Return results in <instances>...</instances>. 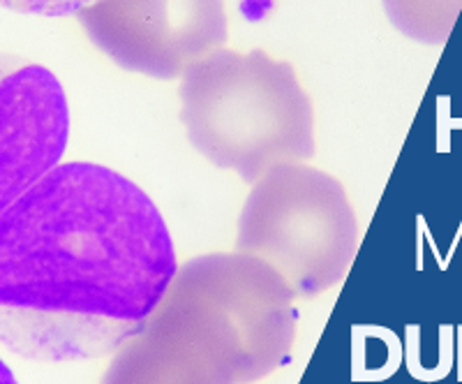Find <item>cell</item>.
I'll return each instance as SVG.
<instances>
[{"label": "cell", "instance_id": "1", "mask_svg": "<svg viewBox=\"0 0 462 384\" xmlns=\"http://www.w3.org/2000/svg\"><path fill=\"white\" fill-rule=\"evenodd\" d=\"M179 274L158 204L95 163H60L0 216V342L88 361L142 332Z\"/></svg>", "mask_w": 462, "mask_h": 384}, {"label": "cell", "instance_id": "2", "mask_svg": "<svg viewBox=\"0 0 462 384\" xmlns=\"http://www.w3.org/2000/svg\"><path fill=\"white\" fill-rule=\"evenodd\" d=\"M294 290L253 255L179 267L167 296L111 361L102 384H250L275 370L296 333Z\"/></svg>", "mask_w": 462, "mask_h": 384}, {"label": "cell", "instance_id": "3", "mask_svg": "<svg viewBox=\"0 0 462 384\" xmlns=\"http://www.w3.org/2000/svg\"><path fill=\"white\" fill-rule=\"evenodd\" d=\"M180 121L208 163L257 183L315 155V109L287 61L217 49L180 77Z\"/></svg>", "mask_w": 462, "mask_h": 384}, {"label": "cell", "instance_id": "4", "mask_svg": "<svg viewBox=\"0 0 462 384\" xmlns=\"http://www.w3.org/2000/svg\"><path fill=\"white\" fill-rule=\"evenodd\" d=\"M236 248L273 267L296 296L331 290L358 248V220L345 185L310 164H278L243 204Z\"/></svg>", "mask_w": 462, "mask_h": 384}, {"label": "cell", "instance_id": "5", "mask_svg": "<svg viewBox=\"0 0 462 384\" xmlns=\"http://www.w3.org/2000/svg\"><path fill=\"white\" fill-rule=\"evenodd\" d=\"M118 68L179 80L229 40L225 0H102L77 14Z\"/></svg>", "mask_w": 462, "mask_h": 384}, {"label": "cell", "instance_id": "6", "mask_svg": "<svg viewBox=\"0 0 462 384\" xmlns=\"http://www.w3.org/2000/svg\"><path fill=\"white\" fill-rule=\"evenodd\" d=\"M69 105L49 68L0 52V216L60 164Z\"/></svg>", "mask_w": 462, "mask_h": 384}, {"label": "cell", "instance_id": "7", "mask_svg": "<svg viewBox=\"0 0 462 384\" xmlns=\"http://www.w3.org/2000/svg\"><path fill=\"white\" fill-rule=\"evenodd\" d=\"M102 0H0V5L12 12L35 16H72Z\"/></svg>", "mask_w": 462, "mask_h": 384}, {"label": "cell", "instance_id": "8", "mask_svg": "<svg viewBox=\"0 0 462 384\" xmlns=\"http://www.w3.org/2000/svg\"><path fill=\"white\" fill-rule=\"evenodd\" d=\"M0 384H19L16 382L14 373H12V369L3 361V359H0Z\"/></svg>", "mask_w": 462, "mask_h": 384}]
</instances>
